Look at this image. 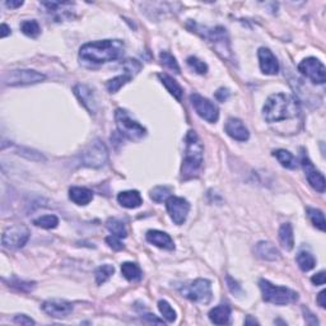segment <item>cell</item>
<instances>
[{"label":"cell","instance_id":"cell-1","mask_svg":"<svg viewBox=\"0 0 326 326\" xmlns=\"http://www.w3.org/2000/svg\"><path fill=\"white\" fill-rule=\"evenodd\" d=\"M125 50V44L121 40H102L84 44L80 47V60L91 64H103L121 58Z\"/></svg>","mask_w":326,"mask_h":326},{"label":"cell","instance_id":"cell-2","mask_svg":"<svg viewBox=\"0 0 326 326\" xmlns=\"http://www.w3.org/2000/svg\"><path fill=\"white\" fill-rule=\"evenodd\" d=\"M299 107L294 97L285 93H275L268 97L263 107V116L268 122H278L296 117Z\"/></svg>","mask_w":326,"mask_h":326},{"label":"cell","instance_id":"cell-3","mask_svg":"<svg viewBox=\"0 0 326 326\" xmlns=\"http://www.w3.org/2000/svg\"><path fill=\"white\" fill-rule=\"evenodd\" d=\"M203 155H204V146L198 134L190 130L186 135L185 157H184L181 174L185 179L197 176L203 165Z\"/></svg>","mask_w":326,"mask_h":326},{"label":"cell","instance_id":"cell-4","mask_svg":"<svg viewBox=\"0 0 326 326\" xmlns=\"http://www.w3.org/2000/svg\"><path fill=\"white\" fill-rule=\"evenodd\" d=\"M259 287L263 293V299L269 303L276 304V306H284L298 299V293L289 289L287 287L271 284L269 280L261 279L259 282Z\"/></svg>","mask_w":326,"mask_h":326},{"label":"cell","instance_id":"cell-5","mask_svg":"<svg viewBox=\"0 0 326 326\" xmlns=\"http://www.w3.org/2000/svg\"><path fill=\"white\" fill-rule=\"evenodd\" d=\"M180 293L185 298L190 299L195 303L207 304L212 301L213 293H212V283L208 279L198 278L190 283H186L180 287Z\"/></svg>","mask_w":326,"mask_h":326},{"label":"cell","instance_id":"cell-6","mask_svg":"<svg viewBox=\"0 0 326 326\" xmlns=\"http://www.w3.org/2000/svg\"><path fill=\"white\" fill-rule=\"evenodd\" d=\"M115 121L120 134L130 140H140L146 135V129L143 125L130 116L129 112L122 108H117L115 112Z\"/></svg>","mask_w":326,"mask_h":326},{"label":"cell","instance_id":"cell-7","mask_svg":"<svg viewBox=\"0 0 326 326\" xmlns=\"http://www.w3.org/2000/svg\"><path fill=\"white\" fill-rule=\"evenodd\" d=\"M82 165L91 169H101L107 163L108 150L102 140L96 139L92 141L80 155Z\"/></svg>","mask_w":326,"mask_h":326},{"label":"cell","instance_id":"cell-8","mask_svg":"<svg viewBox=\"0 0 326 326\" xmlns=\"http://www.w3.org/2000/svg\"><path fill=\"white\" fill-rule=\"evenodd\" d=\"M204 32H199L208 42L213 45L214 50L223 59H231V44L227 30L222 26H217L214 28H204Z\"/></svg>","mask_w":326,"mask_h":326},{"label":"cell","instance_id":"cell-9","mask_svg":"<svg viewBox=\"0 0 326 326\" xmlns=\"http://www.w3.org/2000/svg\"><path fill=\"white\" fill-rule=\"evenodd\" d=\"M45 75L36 70L30 69H17L11 70L3 75V82L6 86L17 87V86H30L36 84L45 80Z\"/></svg>","mask_w":326,"mask_h":326},{"label":"cell","instance_id":"cell-10","mask_svg":"<svg viewBox=\"0 0 326 326\" xmlns=\"http://www.w3.org/2000/svg\"><path fill=\"white\" fill-rule=\"evenodd\" d=\"M30 231L23 224L8 227L2 236V243L6 249L17 250L23 247L30 240Z\"/></svg>","mask_w":326,"mask_h":326},{"label":"cell","instance_id":"cell-11","mask_svg":"<svg viewBox=\"0 0 326 326\" xmlns=\"http://www.w3.org/2000/svg\"><path fill=\"white\" fill-rule=\"evenodd\" d=\"M190 102L194 110L197 111L202 119L208 122H217L219 119V108L216 103L209 101L199 93H193L190 96Z\"/></svg>","mask_w":326,"mask_h":326},{"label":"cell","instance_id":"cell-12","mask_svg":"<svg viewBox=\"0 0 326 326\" xmlns=\"http://www.w3.org/2000/svg\"><path fill=\"white\" fill-rule=\"evenodd\" d=\"M298 72L312 83L323 84L326 80L325 65L316 58H306L298 64Z\"/></svg>","mask_w":326,"mask_h":326},{"label":"cell","instance_id":"cell-13","mask_svg":"<svg viewBox=\"0 0 326 326\" xmlns=\"http://www.w3.org/2000/svg\"><path fill=\"white\" fill-rule=\"evenodd\" d=\"M166 208L171 219L177 226L184 224V222L188 218L189 212H190V204H189L188 200L180 197H175V195L166 200Z\"/></svg>","mask_w":326,"mask_h":326},{"label":"cell","instance_id":"cell-14","mask_svg":"<svg viewBox=\"0 0 326 326\" xmlns=\"http://www.w3.org/2000/svg\"><path fill=\"white\" fill-rule=\"evenodd\" d=\"M301 166L303 169L304 175H306V179L308 181V184L315 189L318 193H323L325 191V177L323 175L313 166V163L309 160L308 155L306 153H302L301 154Z\"/></svg>","mask_w":326,"mask_h":326},{"label":"cell","instance_id":"cell-15","mask_svg":"<svg viewBox=\"0 0 326 326\" xmlns=\"http://www.w3.org/2000/svg\"><path fill=\"white\" fill-rule=\"evenodd\" d=\"M41 308L47 315L61 318L67 317L69 313H72L73 304L68 301H64V299H49V301L42 303Z\"/></svg>","mask_w":326,"mask_h":326},{"label":"cell","instance_id":"cell-16","mask_svg":"<svg viewBox=\"0 0 326 326\" xmlns=\"http://www.w3.org/2000/svg\"><path fill=\"white\" fill-rule=\"evenodd\" d=\"M257 56H259L260 69H261V72H263L264 74H278V72H279V63H278L274 54L271 53L269 49H266V47H260L259 51H257Z\"/></svg>","mask_w":326,"mask_h":326},{"label":"cell","instance_id":"cell-17","mask_svg":"<svg viewBox=\"0 0 326 326\" xmlns=\"http://www.w3.org/2000/svg\"><path fill=\"white\" fill-rule=\"evenodd\" d=\"M224 130L231 138L237 141H247L250 138L249 129L245 126V124L240 119H236V117H231V119L227 120Z\"/></svg>","mask_w":326,"mask_h":326},{"label":"cell","instance_id":"cell-18","mask_svg":"<svg viewBox=\"0 0 326 326\" xmlns=\"http://www.w3.org/2000/svg\"><path fill=\"white\" fill-rule=\"evenodd\" d=\"M74 93L78 97V100L82 102V105L87 108L91 113H96L97 102L94 97L93 91L86 84H77L74 87Z\"/></svg>","mask_w":326,"mask_h":326},{"label":"cell","instance_id":"cell-19","mask_svg":"<svg viewBox=\"0 0 326 326\" xmlns=\"http://www.w3.org/2000/svg\"><path fill=\"white\" fill-rule=\"evenodd\" d=\"M146 241L154 246L159 247V249H165V250H174L175 249V243L174 240L171 238V236L167 235L166 232H162V231H157V230H150L146 232L145 235Z\"/></svg>","mask_w":326,"mask_h":326},{"label":"cell","instance_id":"cell-20","mask_svg":"<svg viewBox=\"0 0 326 326\" xmlns=\"http://www.w3.org/2000/svg\"><path fill=\"white\" fill-rule=\"evenodd\" d=\"M117 202L120 203L121 207L127 208V209H135V208H139L143 204L141 195L136 190L121 191L117 195Z\"/></svg>","mask_w":326,"mask_h":326},{"label":"cell","instance_id":"cell-21","mask_svg":"<svg viewBox=\"0 0 326 326\" xmlns=\"http://www.w3.org/2000/svg\"><path fill=\"white\" fill-rule=\"evenodd\" d=\"M255 254L257 257L263 260H268V261H274L280 257L279 251L274 246L273 243L268 242V241H260L255 246Z\"/></svg>","mask_w":326,"mask_h":326},{"label":"cell","instance_id":"cell-22","mask_svg":"<svg viewBox=\"0 0 326 326\" xmlns=\"http://www.w3.org/2000/svg\"><path fill=\"white\" fill-rule=\"evenodd\" d=\"M232 309L228 304H218L209 311V320L216 325H227L230 322Z\"/></svg>","mask_w":326,"mask_h":326},{"label":"cell","instance_id":"cell-23","mask_svg":"<svg viewBox=\"0 0 326 326\" xmlns=\"http://www.w3.org/2000/svg\"><path fill=\"white\" fill-rule=\"evenodd\" d=\"M69 198L77 205H87L93 200V191L87 188L73 186L69 190Z\"/></svg>","mask_w":326,"mask_h":326},{"label":"cell","instance_id":"cell-24","mask_svg":"<svg viewBox=\"0 0 326 326\" xmlns=\"http://www.w3.org/2000/svg\"><path fill=\"white\" fill-rule=\"evenodd\" d=\"M158 78H159L160 83L166 87L167 91L170 92V94L174 96L175 98L180 102V101L183 100V94H184V91L183 88H181L180 84L177 83L174 78L170 77L169 74H165V73H159V74H158Z\"/></svg>","mask_w":326,"mask_h":326},{"label":"cell","instance_id":"cell-25","mask_svg":"<svg viewBox=\"0 0 326 326\" xmlns=\"http://www.w3.org/2000/svg\"><path fill=\"white\" fill-rule=\"evenodd\" d=\"M279 241L282 243V246L284 247L287 251L294 247V236H293V228L289 223H284L280 226L279 228Z\"/></svg>","mask_w":326,"mask_h":326},{"label":"cell","instance_id":"cell-26","mask_svg":"<svg viewBox=\"0 0 326 326\" xmlns=\"http://www.w3.org/2000/svg\"><path fill=\"white\" fill-rule=\"evenodd\" d=\"M121 274L124 275L125 279L130 282L141 279V270L135 263H124L121 265Z\"/></svg>","mask_w":326,"mask_h":326},{"label":"cell","instance_id":"cell-27","mask_svg":"<svg viewBox=\"0 0 326 326\" xmlns=\"http://www.w3.org/2000/svg\"><path fill=\"white\" fill-rule=\"evenodd\" d=\"M296 261L302 271H309L311 269L315 268L316 265L315 257H313V255L308 251L299 252L296 257Z\"/></svg>","mask_w":326,"mask_h":326},{"label":"cell","instance_id":"cell-28","mask_svg":"<svg viewBox=\"0 0 326 326\" xmlns=\"http://www.w3.org/2000/svg\"><path fill=\"white\" fill-rule=\"evenodd\" d=\"M273 155L278 159V162H279L283 167H285V169H296V159H294L292 153L288 152V150L276 149L274 150Z\"/></svg>","mask_w":326,"mask_h":326},{"label":"cell","instance_id":"cell-29","mask_svg":"<svg viewBox=\"0 0 326 326\" xmlns=\"http://www.w3.org/2000/svg\"><path fill=\"white\" fill-rule=\"evenodd\" d=\"M106 227L107 230L112 233L113 236H116L119 238H125L127 236V231L125 224L122 223L121 221L116 218H110L107 222H106Z\"/></svg>","mask_w":326,"mask_h":326},{"label":"cell","instance_id":"cell-30","mask_svg":"<svg viewBox=\"0 0 326 326\" xmlns=\"http://www.w3.org/2000/svg\"><path fill=\"white\" fill-rule=\"evenodd\" d=\"M149 197L155 203L166 202L170 197H172V189L169 186H155L150 190Z\"/></svg>","mask_w":326,"mask_h":326},{"label":"cell","instance_id":"cell-31","mask_svg":"<svg viewBox=\"0 0 326 326\" xmlns=\"http://www.w3.org/2000/svg\"><path fill=\"white\" fill-rule=\"evenodd\" d=\"M307 216H308L309 221L312 222V224L315 227H317L320 231H325L326 228V222L323 213L321 210L315 209V208H307Z\"/></svg>","mask_w":326,"mask_h":326},{"label":"cell","instance_id":"cell-32","mask_svg":"<svg viewBox=\"0 0 326 326\" xmlns=\"http://www.w3.org/2000/svg\"><path fill=\"white\" fill-rule=\"evenodd\" d=\"M21 31L23 34L28 37H32V39H36L40 34H41V27H40L39 22L35 20L25 21L21 25Z\"/></svg>","mask_w":326,"mask_h":326},{"label":"cell","instance_id":"cell-33","mask_svg":"<svg viewBox=\"0 0 326 326\" xmlns=\"http://www.w3.org/2000/svg\"><path fill=\"white\" fill-rule=\"evenodd\" d=\"M115 273V268L112 265H108V264H105V265L97 268L96 273H94V276H96V283L98 285H102L103 283L107 282L111 278V275Z\"/></svg>","mask_w":326,"mask_h":326},{"label":"cell","instance_id":"cell-34","mask_svg":"<svg viewBox=\"0 0 326 326\" xmlns=\"http://www.w3.org/2000/svg\"><path fill=\"white\" fill-rule=\"evenodd\" d=\"M34 224L37 227H41V228H45V230H53V228L58 227L59 218L56 216H53V214H47V216H42L35 219Z\"/></svg>","mask_w":326,"mask_h":326},{"label":"cell","instance_id":"cell-35","mask_svg":"<svg viewBox=\"0 0 326 326\" xmlns=\"http://www.w3.org/2000/svg\"><path fill=\"white\" fill-rule=\"evenodd\" d=\"M130 80H131V77H130V75L122 74L108 80L107 83H106V87H107L110 93H116L122 86H125V84H126L127 82H130Z\"/></svg>","mask_w":326,"mask_h":326},{"label":"cell","instance_id":"cell-36","mask_svg":"<svg viewBox=\"0 0 326 326\" xmlns=\"http://www.w3.org/2000/svg\"><path fill=\"white\" fill-rule=\"evenodd\" d=\"M158 308H159L163 318H165L166 321H169V322H174V321L176 320V312H175V309L172 308L171 304H170L167 301L160 299V301L158 302Z\"/></svg>","mask_w":326,"mask_h":326},{"label":"cell","instance_id":"cell-37","mask_svg":"<svg viewBox=\"0 0 326 326\" xmlns=\"http://www.w3.org/2000/svg\"><path fill=\"white\" fill-rule=\"evenodd\" d=\"M121 67L122 69H124V74L130 75L131 78L138 74L141 70V64L139 63L138 60H134V59H129V60L122 61Z\"/></svg>","mask_w":326,"mask_h":326},{"label":"cell","instance_id":"cell-38","mask_svg":"<svg viewBox=\"0 0 326 326\" xmlns=\"http://www.w3.org/2000/svg\"><path fill=\"white\" fill-rule=\"evenodd\" d=\"M159 59L165 67L174 70V72L177 73V74L180 73V67H179V64H177L176 59H175L174 55H171V54L167 53V51H162V53L159 54Z\"/></svg>","mask_w":326,"mask_h":326},{"label":"cell","instance_id":"cell-39","mask_svg":"<svg viewBox=\"0 0 326 326\" xmlns=\"http://www.w3.org/2000/svg\"><path fill=\"white\" fill-rule=\"evenodd\" d=\"M188 65L191 68V69L194 70L195 73H198V74H207L208 72V65L204 63V61H202L200 59L195 58V56H190V58H188Z\"/></svg>","mask_w":326,"mask_h":326},{"label":"cell","instance_id":"cell-40","mask_svg":"<svg viewBox=\"0 0 326 326\" xmlns=\"http://www.w3.org/2000/svg\"><path fill=\"white\" fill-rule=\"evenodd\" d=\"M106 243H107L111 249L115 250V251H120V250L124 249V243L121 242V238L116 237V236L113 235L106 237Z\"/></svg>","mask_w":326,"mask_h":326},{"label":"cell","instance_id":"cell-41","mask_svg":"<svg viewBox=\"0 0 326 326\" xmlns=\"http://www.w3.org/2000/svg\"><path fill=\"white\" fill-rule=\"evenodd\" d=\"M227 284H228V289H230L231 293H233V294H240V293L242 292L238 283L236 282L233 278H231L230 275H227Z\"/></svg>","mask_w":326,"mask_h":326},{"label":"cell","instance_id":"cell-42","mask_svg":"<svg viewBox=\"0 0 326 326\" xmlns=\"http://www.w3.org/2000/svg\"><path fill=\"white\" fill-rule=\"evenodd\" d=\"M12 285L16 288H18V289L21 290H27V292H30V290L34 289V283H30V282H22V280H16L14 283H12Z\"/></svg>","mask_w":326,"mask_h":326},{"label":"cell","instance_id":"cell-43","mask_svg":"<svg viewBox=\"0 0 326 326\" xmlns=\"http://www.w3.org/2000/svg\"><path fill=\"white\" fill-rule=\"evenodd\" d=\"M14 322L21 323V325H35V321L27 315H17L14 317Z\"/></svg>","mask_w":326,"mask_h":326},{"label":"cell","instance_id":"cell-44","mask_svg":"<svg viewBox=\"0 0 326 326\" xmlns=\"http://www.w3.org/2000/svg\"><path fill=\"white\" fill-rule=\"evenodd\" d=\"M311 282L316 285H323L326 282V276H325V271H320V273L315 274V275L311 278Z\"/></svg>","mask_w":326,"mask_h":326},{"label":"cell","instance_id":"cell-45","mask_svg":"<svg viewBox=\"0 0 326 326\" xmlns=\"http://www.w3.org/2000/svg\"><path fill=\"white\" fill-rule=\"evenodd\" d=\"M228 97H230V91L227 88H221L216 92V98L221 102H224Z\"/></svg>","mask_w":326,"mask_h":326},{"label":"cell","instance_id":"cell-46","mask_svg":"<svg viewBox=\"0 0 326 326\" xmlns=\"http://www.w3.org/2000/svg\"><path fill=\"white\" fill-rule=\"evenodd\" d=\"M303 312H304V318H306V322L307 323H309V325H317L318 323V321H317V318L315 317V316L312 315V313L309 312L308 309L307 308H303Z\"/></svg>","mask_w":326,"mask_h":326},{"label":"cell","instance_id":"cell-47","mask_svg":"<svg viewBox=\"0 0 326 326\" xmlns=\"http://www.w3.org/2000/svg\"><path fill=\"white\" fill-rule=\"evenodd\" d=\"M144 320L146 321V322H150V323H163V320H160V318H158L155 315H152V313H146V315L143 316Z\"/></svg>","mask_w":326,"mask_h":326},{"label":"cell","instance_id":"cell-48","mask_svg":"<svg viewBox=\"0 0 326 326\" xmlns=\"http://www.w3.org/2000/svg\"><path fill=\"white\" fill-rule=\"evenodd\" d=\"M326 292L325 290H321L320 293H318V296H317V303H318V306L321 307V308H325L326 307V301H325V298H326Z\"/></svg>","mask_w":326,"mask_h":326},{"label":"cell","instance_id":"cell-49","mask_svg":"<svg viewBox=\"0 0 326 326\" xmlns=\"http://www.w3.org/2000/svg\"><path fill=\"white\" fill-rule=\"evenodd\" d=\"M4 4H6V6L11 9H17V8H20V7L23 6V2H21V0H18V2L11 0V2H6Z\"/></svg>","mask_w":326,"mask_h":326},{"label":"cell","instance_id":"cell-50","mask_svg":"<svg viewBox=\"0 0 326 326\" xmlns=\"http://www.w3.org/2000/svg\"><path fill=\"white\" fill-rule=\"evenodd\" d=\"M8 35H11V28H9L6 23H3V25H2V39L7 37Z\"/></svg>","mask_w":326,"mask_h":326},{"label":"cell","instance_id":"cell-51","mask_svg":"<svg viewBox=\"0 0 326 326\" xmlns=\"http://www.w3.org/2000/svg\"><path fill=\"white\" fill-rule=\"evenodd\" d=\"M250 323H254L255 325V323H259V322H257L256 320H254V318H251V316H247V318L245 320V325H250Z\"/></svg>","mask_w":326,"mask_h":326}]
</instances>
